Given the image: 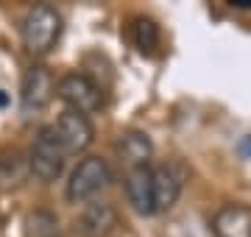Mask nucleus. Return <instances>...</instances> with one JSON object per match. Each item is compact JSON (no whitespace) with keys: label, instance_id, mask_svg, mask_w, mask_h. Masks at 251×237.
<instances>
[{"label":"nucleus","instance_id":"0eeeda50","mask_svg":"<svg viewBox=\"0 0 251 237\" xmlns=\"http://www.w3.org/2000/svg\"><path fill=\"white\" fill-rule=\"evenodd\" d=\"M117 226V210L109 201H90L75 218V235L81 237H109Z\"/></svg>","mask_w":251,"mask_h":237},{"label":"nucleus","instance_id":"7ed1b4c3","mask_svg":"<svg viewBox=\"0 0 251 237\" xmlns=\"http://www.w3.org/2000/svg\"><path fill=\"white\" fill-rule=\"evenodd\" d=\"M112 184V170H109L106 159L100 156H84L75 170L70 173V182H67V201L70 204H90V201H98V195Z\"/></svg>","mask_w":251,"mask_h":237},{"label":"nucleus","instance_id":"1a4fd4ad","mask_svg":"<svg viewBox=\"0 0 251 237\" xmlns=\"http://www.w3.org/2000/svg\"><path fill=\"white\" fill-rule=\"evenodd\" d=\"M115 154L128 170L148 167V162H151V156H153V142L145 131H123L115 140Z\"/></svg>","mask_w":251,"mask_h":237},{"label":"nucleus","instance_id":"9b49d317","mask_svg":"<svg viewBox=\"0 0 251 237\" xmlns=\"http://www.w3.org/2000/svg\"><path fill=\"white\" fill-rule=\"evenodd\" d=\"M126 201L131 204L137 215H153V187H151V167H134L126 173Z\"/></svg>","mask_w":251,"mask_h":237},{"label":"nucleus","instance_id":"9d476101","mask_svg":"<svg viewBox=\"0 0 251 237\" xmlns=\"http://www.w3.org/2000/svg\"><path fill=\"white\" fill-rule=\"evenodd\" d=\"M215 237H251V207L246 204H224L212 218Z\"/></svg>","mask_w":251,"mask_h":237},{"label":"nucleus","instance_id":"6e6552de","mask_svg":"<svg viewBox=\"0 0 251 237\" xmlns=\"http://www.w3.org/2000/svg\"><path fill=\"white\" fill-rule=\"evenodd\" d=\"M184 176L176 165H156L151 167V187H153V212H168L176 207L181 195Z\"/></svg>","mask_w":251,"mask_h":237},{"label":"nucleus","instance_id":"f8f14e48","mask_svg":"<svg viewBox=\"0 0 251 237\" xmlns=\"http://www.w3.org/2000/svg\"><path fill=\"white\" fill-rule=\"evenodd\" d=\"M28 179V162L20 151H3L0 154V187L11 190Z\"/></svg>","mask_w":251,"mask_h":237},{"label":"nucleus","instance_id":"ddd939ff","mask_svg":"<svg viewBox=\"0 0 251 237\" xmlns=\"http://www.w3.org/2000/svg\"><path fill=\"white\" fill-rule=\"evenodd\" d=\"M23 235L25 237H59L62 235V226H59L56 212H50V210L28 212L25 223H23Z\"/></svg>","mask_w":251,"mask_h":237},{"label":"nucleus","instance_id":"f03ea898","mask_svg":"<svg viewBox=\"0 0 251 237\" xmlns=\"http://www.w3.org/2000/svg\"><path fill=\"white\" fill-rule=\"evenodd\" d=\"M25 162H28V176H34L36 182H42V184L56 182V179L64 173L67 154H64L59 137H56L53 126H42L39 131H36Z\"/></svg>","mask_w":251,"mask_h":237},{"label":"nucleus","instance_id":"39448f33","mask_svg":"<svg viewBox=\"0 0 251 237\" xmlns=\"http://www.w3.org/2000/svg\"><path fill=\"white\" fill-rule=\"evenodd\" d=\"M56 92L53 73L45 64H31L23 73V84H20V106L23 115H39L45 109Z\"/></svg>","mask_w":251,"mask_h":237},{"label":"nucleus","instance_id":"20e7f679","mask_svg":"<svg viewBox=\"0 0 251 237\" xmlns=\"http://www.w3.org/2000/svg\"><path fill=\"white\" fill-rule=\"evenodd\" d=\"M56 92H59V98L67 109L78 112L84 118L100 112V106H103V90L84 73H67L56 84Z\"/></svg>","mask_w":251,"mask_h":237},{"label":"nucleus","instance_id":"f257e3e1","mask_svg":"<svg viewBox=\"0 0 251 237\" xmlns=\"http://www.w3.org/2000/svg\"><path fill=\"white\" fill-rule=\"evenodd\" d=\"M62 31H64L62 14L48 3H39L34 9H28V14L23 17V25H20L23 45L34 59H42V56L50 53L56 42L62 39Z\"/></svg>","mask_w":251,"mask_h":237},{"label":"nucleus","instance_id":"dca6fc26","mask_svg":"<svg viewBox=\"0 0 251 237\" xmlns=\"http://www.w3.org/2000/svg\"><path fill=\"white\" fill-rule=\"evenodd\" d=\"M6 103H9V95H6V92L0 90V109H3V106H6Z\"/></svg>","mask_w":251,"mask_h":237},{"label":"nucleus","instance_id":"2eb2a0df","mask_svg":"<svg viewBox=\"0 0 251 237\" xmlns=\"http://www.w3.org/2000/svg\"><path fill=\"white\" fill-rule=\"evenodd\" d=\"M232 9H243V11H251V0H232Z\"/></svg>","mask_w":251,"mask_h":237},{"label":"nucleus","instance_id":"423d86ee","mask_svg":"<svg viewBox=\"0 0 251 237\" xmlns=\"http://www.w3.org/2000/svg\"><path fill=\"white\" fill-rule=\"evenodd\" d=\"M56 128V137L62 142L64 154H84L87 148L92 145V140H95V128H92L90 118H84L78 112H70L64 109L53 123Z\"/></svg>","mask_w":251,"mask_h":237},{"label":"nucleus","instance_id":"4468645a","mask_svg":"<svg viewBox=\"0 0 251 237\" xmlns=\"http://www.w3.org/2000/svg\"><path fill=\"white\" fill-rule=\"evenodd\" d=\"M131 39H134V47L140 53H153L159 47V28L153 20L137 17L134 25H131Z\"/></svg>","mask_w":251,"mask_h":237}]
</instances>
